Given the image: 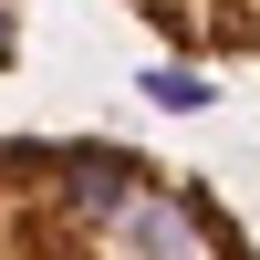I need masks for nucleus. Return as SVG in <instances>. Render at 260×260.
Here are the masks:
<instances>
[{"label":"nucleus","instance_id":"nucleus-1","mask_svg":"<svg viewBox=\"0 0 260 260\" xmlns=\"http://www.w3.org/2000/svg\"><path fill=\"white\" fill-rule=\"evenodd\" d=\"M0 260H260L250 229L125 136H0Z\"/></svg>","mask_w":260,"mask_h":260},{"label":"nucleus","instance_id":"nucleus-2","mask_svg":"<svg viewBox=\"0 0 260 260\" xmlns=\"http://www.w3.org/2000/svg\"><path fill=\"white\" fill-rule=\"evenodd\" d=\"M125 11L187 62H250L260 52V0H125Z\"/></svg>","mask_w":260,"mask_h":260},{"label":"nucleus","instance_id":"nucleus-3","mask_svg":"<svg viewBox=\"0 0 260 260\" xmlns=\"http://www.w3.org/2000/svg\"><path fill=\"white\" fill-rule=\"evenodd\" d=\"M21 21H31V0H0V73L21 62Z\"/></svg>","mask_w":260,"mask_h":260}]
</instances>
